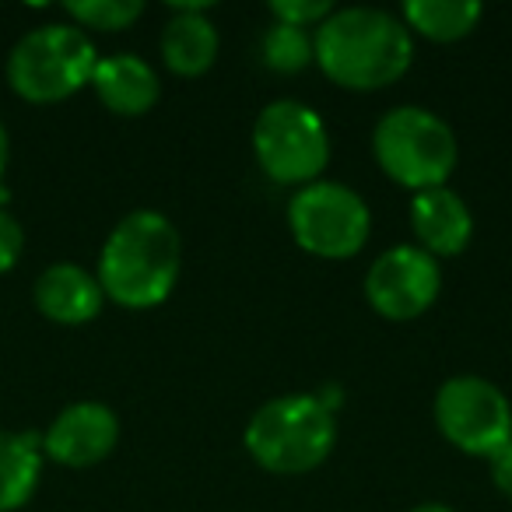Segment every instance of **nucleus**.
Segmentation results:
<instances>
[{"label": "nucleus", "instance_id": "16", "mask_svg": "<svg viewBox=\"0 0 512 512\" xmlns=\"http://www.w3.org/2000/svg\"><path fill=\"white\" fill-rule=\"evenodd\" d=\"M481 22L477 0H407L404 25L407 32L432 39V43H456L470 36Z\"/></svg>", "mask_w": 512, "mask_h": 512}, {"label": "nucleus", "instance_id": "13", "mask_svg": "<svg viewBox=\"0 0 512 512\" xmlns=\"http://www.w3.org/2000/svg\"><path fill=\"white\" fill-rule=\"evenodd\" d=\"M92 88L99 102L116 116H144L162 95L158 74L137 53H113L99 57L92 71Z\"/></svg>", "mask_w": 512, "mask_h": 512}, {"label": "nucleus", "instance_id": "10", "mask_svg": "<svg viewBox=\"0 0 512 512\" xmlns=\"http://www.w3.org/2000/svg\"><path fill=\"white\" fill-rule=\"evenodd\" d=\"M116 442H120V418L113 407L99 400H78L50 421V428L43 432V453L60 467L81 470L106 460Z\"/></svg>", "mask_w": 512, "mask_h": 512}, {"label": "nucleus", "instance_id": "22", "mask_svg": "<svg viewBox=\"0 0 512 512\" xmlns=\"http://www.w3.org/2000/svg\"><path fill=\"white\" fill-rule=\"evenodd\" d=\"M341 393H344V390H341V386H337V383H330V386H323V390H316V393H313V397H316V400H320V404H323V407H327V411H330V414H337V407H341V404H344V397H341Z\"/></svg>", "mask_w": 512, "mask_h": 512}, {"label": "nucleus", "instance_id": "2", "mask_svg": "<svg viewBox=\"0 0 512 512\" xmlns=\"http://www.w3.org/2000/svg\"><path fill=\"white\" fill-rule=\"evenodd\" d=\"M183 264V242L165 214L130 211L116 221L99 253V285L123 309H155L172 295Z\"/></svg>", "mask_w": 512, "mask_h": 512}, {"label": "nucleus", "instance_id": "21", "mask_svg": "<svg viewBox=\"0 0 512 512\" xmlns=\"http://www.w3.org/2000/svg\"><path fill=\"white\" fill-rule=\"evenodd\" d=\"M488 463H491V481H495V488L512 502V442H505Z\"/></svg>", "mask_w": 512, "mask_h": 512}, {"label": "nucleus", "instance_id": "14", "mask_svg": "<svg viewBox=\"0 0 512 512\" xmlns=\"http://www.w3.org/2000/svg\"><path fill=\"white\" fill-rule=\"evenodd\" d=\"M162 57L179 78H197L218 60V29L204 4H172V18L162 29Z\"/></svg>", "mask_w": 512, "mask_h": 512}, {"label": "nucleus", "instance_id": "12", "mask_svg": "<svg viewBox=\"0 0 512 512\" xmlns=\"http://www.w3.org/2000/svg\"><path fill=\"white\" fill-rule=\"evenodd\" d=\"M411 228L421 249L439 260V256H460L467 249L470 235H474V218H470V207L460 200V193L435 186V190L414 193Z\"/></svg>", "mask_w": 512, "mask_h": 512}, {"label": "nucleus", "instance_id": "6", "mask_svg": "<svg viewBox=\"0 0 512 512\" xmlns=\"http://www.w3.org/2000/svg\"><path fill=\"white\" fill-rule=\"evenodd\" d=\"M253 151L264 176L274 183L309 186L330 162L327 123L306 102H271L253 123Z\"/></svg>", "mask_w": 512, "mask_h": 512}, {"label": "nucleus", "instance_id": "23", "mask_svg": "<svg viewBox=\"0 0 512 512\" xmlns=\"http://www.w3.org/2000/svg\"><path fill=\"white\" fill-rule=\"evenodd\" d=\"M8 158H11V137H8V127L0 123V204H4V172H8Z\"/></svg>", "mask_w": 512, "mask_h": 512}, {"label": "nucleus", "instance_id": "24", "mask_svg": "<svg viewBox=\"0 0 512 512\" xmlns=\"http://www.w3.org/2000/svg\"><path fill=\"white\" fill-rule=\"evenodd\" d=\"M411 512H453L449 505H442V502H421V505H414Z\"/></svg>", "mask_w": 512, "mask_h": 512}, {"label": "nucleus", "instance_id": "17", "mask_svg": "<svg viewBox=\"0 0 512 512\" xmlns=\"http://www.w3.org/2000/svg\"><path fill=\"white\" fill-rule=\"evenodd\" d=\"M260 53H264V64L271 67V71L299 74L313 64V36H309L306 29H295V25L274 22L271 29L264 32Z\"/></svg>", "mask_w": 512, "mask_h": 512}, {"label": "nucleus", "instance_id": "15", "mask_svg": "<svg viewBox=\"0 0 512 512\" xmlns=\"http://www.w3.org/2000/svg\"><path fill=\"white\" fill-rule=\"evenodd\" d=\"M43 460V435L0 428V512H18L32 502Z\"/></svg>", "mask_w": 512, "mask_h": 512}, {"label": "nucleus", "instance_id": "4", "mask_svg": "<svg viewBox=\"0 0 512 512\" xmlns=\"http://www.w3.org/2000/svg\"><path fill=\"white\" fill-rule=\"evenodd\" d=\"M99 64L95 43L88 32L67 22H50L25 32L8 53V85L18 99L50 106L78 95L92 85V71Z\"/></svg>", "mask_w": 512, "mask_h": 512}, {"label": "nucleus", "instance_id": "11", "mask_svg": "<svg viewBox=\"0 0 512 512\" xmlns=\"http://www.w3.org/2000/svg\"><path fill=\"white\" fill-rule=\"evenodd\" d=\"M32 299H36V309L46 320L60 323V327H81V323H92L102 313L106 292H102L99 278L85 267L53 264L36 278Z\"/></svg>", "mask_w": 512, "mask_h": 512}, {"label": "nucleus", "instance_id": "8", "mask_svg": "<svg viewBox=\"0 0 512 512\" xmlns=\"http://www.w3.org/2000/svg\"><path fill=\"white\" fill-rule=\"evenodd\" d=\"M435 425L460 453L491 460L512 442V407L488 379L453 376L435 393Z\"/></svg>", "mask_w": 512, "mask_h": 512}, {"label": "nucleus", "instance_id": "7", "mask_svg": "<svg viewBox=\"0 0 512 512\" xmlns=\"http://www.w3.org/2000/svg\"><path fill=\"white\" fill-rule=\"evenodd\" d=\"M288 228L306 253L320 260H348L369 242L372 214L351 186L316 179L292 197Z\"/></svg>", "mask_w": 512, "mask_h": 512}, {"label": "nucleus", "instance_id": "5", "mask_svg": "<svg viewBox=\"0 0 512 512\" xmlns=\"http://www.w3.org/2000/svg\"><path fill=\"white\" fill-rule=\"evenodd\" d=\"M372 155L393 183L421 193L446 186L460 148H456L453 127L432 109L397 106L372 130Z\"/></svg>", "mask_w": 512, "mask_h": 512}, {"label": "nucleus", "instance_id": "3", "mask_svg": "<svg viewBox=\"0 0 512 512\" xmlns=\"http://www.w3.org/2000/svg\"><path fill=\"white\" fill-rule=\"evenodd\" d=\"M337 442V421L313 393L267 400L246 425V449L271 474L295 477L316 470Z\"/></svg>", "mask_w": 512, "mask_h": 512}, {"label": "nucleus", "instance_id": "20", "mask_svg": "<svg viewBox=\"0 0 512 512\" xmlns=\"http://www.w3.org/2000/svg\"><path fill=\"white\" fill-rule=\"evenodd\" d=\"M25 253V228L18 225V218L0 204V274H8L11 267L22 260Z\"/></svg>", "mask_w": 512, "mask_h": 512}, {"label": "nucleus", "instance_id": "18", "mask_svg": "<svg viewBox=\"0 0 512 512\" xmlns=\"http://www.w3.org/2000/svg\"><path fill=\"white\" fill-rule=\"evenodd\" d=\"M64 11L81 32H123L144 15V4L141 0H67Z\"/></svg>", "mask_w": 512, "mask_h": 512}, {"label": "nucleus", "instance_id": "1", "mask_svg": "<svg viewBox=\"0 0 512 512\" xmlns=\"http://www.w3.org/2000/svg\"><path fill=\"white\" fill-rule=\"evenodd\" d=\"M313 60L334 85L376 92L404 78L414 60V43L400 18L376 8H344L316 29Z\"/></svg>", "mask_w": 512, "mask_h": 512}, {"label": "nucleus", "instance_id": "9", "mask_svg": "<svg viewBox=\"0 0 512 512\" xmlns=\"http://www.w3.org/2000/svg\"><path fill=\"white\" fill-rule=\"evenodd\" d=\"M442 288L439 260L421 246H393L365 274V299L386 320H418L435 306Z\"/></svg>", "mask_w": 512, "mask_h": 512}, {"label": "nucleus", "instance_id": "19", "mask_svg": "<svg viewBox=\"0 0 512 512\" xmlns=\"http://www.w3.org/2000/svg\"><path fill=\"white\" fill-rule=\"evenodd\" d=\"M274 22L281 25H295V29H309V25H323L334 8H330L327 0H274L271 8Z\"/></svg>", "mask_w": 512, "mask_h": 512}]
</instances>
